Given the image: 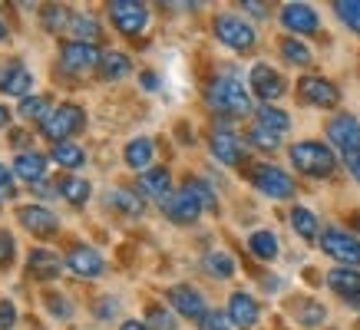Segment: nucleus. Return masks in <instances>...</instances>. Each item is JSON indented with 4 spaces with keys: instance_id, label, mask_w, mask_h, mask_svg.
Wrapping results in <instances>:
<instances>
[{
    "instance_id": "nucleus-1",
    "label": "nucleus",
    "mask_w": 360,
    "mask_h": 330,
    "mask_svg": "<svg viewBox=\"0 0 360 330\" xmlns=\"http://www.w3.org/2000/svg\"><path fill=\"white\" fill-rule=\"evenodd\" d=\"M205 99H208L212 110L225 112V116H245L248 110H255V106H251L248 89L241 86L238 77H229V73H225V77H215L212 83H208Z\"/></svg>"
},
{
    "instance_id": "nucleus-2",
    "label": "nucleus",
    "mask_w": 360,
    "mask_h": 330,
    "mask_svg": "<svg viewBox=\"0 0 360 330\" xmlns=\"http://www.w3.org/2000/svg\"><path fill=\"white\" fill-rule=\"evenodd\" d=\"M83 126H86V112L73 106V103H60L44 116L40 132L56 145V143H70V136H77Z\"/></svg>"
},
{
    "instance_id": "nucleus-3",
    "label": "nucleus",
    "mask_w": 360,
    "mask_h": 330,
    "mask_svg": "<svg viewBox=\"0 0 360 330\" xmlns=\"http://www.w3.org/2000/svg\"><path fill=\"white\" fill-rule=\"evenodd\" d=\"M291 162H295L297 172H304V176L311 178H328L330 172H334V165H338V159H334V152H330L324 143H295L291 145Z\"/></svg>"
},
{
    "instance_id": "nucleus-4",
    "label": "nucleus",
    "mask_w": 360,
    "mask_h": 330,
    "mask_svg": "<svg viewBox=\"0 0 360 330\" xmlns=\"http://www.w3.org/2000/svg\"><path fill=\"white\" fill-rule=\"evenodd\" d=\"M251 185L258 188L262 195L268 198H291L295 195V178L288 176L284 169H278V165L271 162H262V165H255V172H251Z\"/></svg>"
},
{
    "instance_id": "nucleus-5",
    "label": "nucleus",
    "mask_w": 360,
    "mask_h": 330,
    "mask_svg": "<svg viewBox=\"0 0 360 330\" xmlns=\"http://www.w3.org/2000/svg\"><path fill=\"white\" fill-rule=\"evenodd\" d=\"M321 248L340 261L344 268H357L360 264V238L350 235V231H340V228H324L321 231Z\"/></svg>"
},
{
    "instance_id": "nucleus-6",
    "label": "nucleus",
    "mask_w": 360,
    "mask_h": 330,
    "mask_svg": "<svg viewBox=\"0 0 360 330\" xmlns=\"http://www.w3.org/2000/svg\"><path fill=\"white\" fill-rule=\"evenodd\" d=\"M103 53L96 50V44H79V40H70V44L60 46V70H66L70 77H83L89 70H96Z\"/></svg>"
},
{
    "instance_id": "nucleus-7",
    "label": "nucleus",
    "mask_w": 360,
    "mask_h": 330,
    "mask_svg": "<svg viewBox=\"0 0 360 330\" xmlns=\"http://www.w3.org/2000/svg\"><path fill=\"white\" fill-rule=\"evenodd\" d=\"M215 37L231 50H251L255 46V27L241 20L238 13H219L215 17Z\"/></svg>"
},
{
    "instance_id": "nucleus-8",
    "label": "nucleus",
    "mask_w": 360,
    "mask_h": 330,
    "mask_svg": "<svg viewBox=\"0 0 360 330\" xmlns=\"http://www.w3.org/2000/svg\"><path fill=\"white\" fill-rule=\"evenodd\" d=\"M110 20L112 27L126 37H136V33L146 30V23H149V11H146V4H136V0H112L110 4Z\"/></svg>"
},
{
    "instance_id": "nucleus-9",
    "label": "nucleus",
    "mask_w": 360,
    "mask_h": 330,
    "mask_svg": "<svg viewBox=\"0 0 360 330\" xmlns=\"http://www.w3.org/2000/svg\"><path fill=\"white\" fill-rule=\"evenodd\" d=\"M328 139L334 149H340V152L347 155H360V122L354 119V116H347V112H338L334 119L328 122Z\"/></svg>"
},
{
    "instance_id": "nucleus-10",
    "label": "nucleus",
    "mask_w": 360,
    "mask_h": 330,
    "mask_svg": "<svg viewBox=\"0 0 360 330\" xmlns=\"http://www.w3.org/2000/svg\"><path fill=\"white\" fill-rule=\"evenodd\" d=\"M162 211H165V218L175 221V225H192L205 209H202V202L195 198V192L188 185H182L162 202Z\"/></svg>"
},
{
    "instance_id": "nucleus-11",
    "label": "nucleus",
    "mask_w": 360,
    "mask_h": 330,
    "mask_svg": "<svg viewBox=\"0 0 360 330\" xmlns=\"http://www.w3.org/2000/svg\"><path fill=\"white\" fill-rule=\"evenodd\" d=\"M248 83H251V93L262 99V103H268V106H271L274 99H281V96H284V89H288L284 77L278 73V70H274V66H268V63L251 66Z\"/></svg>"
},
{
    "instance_id": "nucleus-12",
    "label": "nucleus",
    "mask_w": 360,
    "mask_h": 330,
    "mask_svg": "<svg viewBox=\"0 0 360 330\" xmlns=\"http://www.w3.org/2000/svg\"><path fill=\"white\" fill-rule=\"evenodd\" d=\"M297 96H301V103H307V106L330 110V106H338L340 103V89L324 77H301V83H297Z\"/></svg>"
},
{
    "instance_id": "nucleus-13",
    "label": "nucleus",
    "mask_w": 360,
    "mask_h": 330,
    "mask_svg": "<svg viewBox=\"0 0 360 330\" xmlns=\"http://www.w3.org/2000/svg\"><path fill=\"white\" fill-rule=\"evenodd\" d=\"M30 86H33V73L20 60H4V63H0V93H4V96L27 99L30 96Z\"/></svg>"
},
{
    "instance_id": "nucleus-14",
    "label": "nucleus",
    "mask_w": 360,
    "mask_h": 330,
    "mask_svg": "<svg viewBox=\"0 0 360 330\" xmlns=\"http://www.w3.org/2000/svg\"><path fill=\"white\" fill-rule=\"evenodd\" d=\"M63 264L73 271L77 277H99L106 271V261H103V254L96 248H89V244H73L70 251H66Z\"/></svg>"
},
{
    "instance_id": "nucleus-15",
    "label": "nucleus",
    "mask_w": 360,
    "mask_h": 330,
    "mask_svg": "<svg viewBox=\"0 0 360 330\" xmlns=\"http://www.w3.org/2000/svg\"><path fill=\"white\" fill-rule=\"evenodd\" d=\"M17 218L37 238H50V235L60 231V218L50 209H44V205H23V209H17Z\"/></svg>"
},
{
    "instance_id": "nucleus-16",
    "label": "nucleus",
    "mask_w": 360,
    "mask_h": 330,
    "mask_svg": "<svg viewBox=\"0 0 360 330\" xmlns=\"http://www.w3.org/2000/svg\"><path fill=\"white\" fill-rule=\"evenodd\" d=\"M281 27L284 30H291V33L307 37V33H317L321 17H317V11L311 7V4H284L281 7Z\"/></svg>"
},
{
    "instance_id": "nucleus-17",
    "label": "nucleus",
    "mask_w": 360,
    "mask_h": 330,
    "mask_svg": "<svg viewBox=\"0 0 360 330\" xmlns=\"http://www.w3.org/2000/svg\"><path fill=\"white\" fill-rule=\"evenodd\" d=\"M208 145H212V155H215L219 162H225V165H238L241 155H245L238 132L229 129V126H215V129H212V139H208Z\"/></svg>"
},
{
    "instance_id": "nucleus-18",
    "label": "nucleus",
    "mask_w": 360,
    "mask_h": 330,
    "mask_svg": "<svg viewBox=\"0 0 360 330\" xmlns=\"http://www.w3.org/2000/svg\"><path fill=\"white\" fill-rule=\"evenodd\" d=\"M169 304H172L182 317H188V320H202L208 314V308H205V297L198 294L195 287H188V284H175L172 291H169Z\"/></svg>"
},
{
    "instance_id": "nucleus-19",
    "label": "nucleus",
    "mask_w": 360,
    "mask_h": 330,
    "mask_svg": "<svg viewBox=\"0 0 360 330\" xmlns=\"http://www.w3.org/2000/svg\"><path fill=\"white\" fill-rule=\"evenodd\" d=\"M258 317H262V308H258V301H255L248 291H235V294L229 297V320L235 327L248 330L258 324Z\"/></svg>"
},
{
    "instance_id": "nucleus-20",
    "label": "nucleus",
    "mask_w": 360,
    "mask_h": 330,
    "mask_svg": "<svg viewBox=\"0 0 360 330\" xmlns=\"http://www.w3.org/2000/svg\"><path fill=\"white\" fill-rule=\"evenodd\" d=\"M136 192H139L142 198H153V202H159V205H162L165 198L175 192L169 169H149V172H142V176H139V185H136Z\"/></svg>"
},
{
    "instance_id": "nucleus-21",
    "label": "nucleus",
    "mask_w": 360,
    "mask_h": 330,
    "mask_svg": "<svg viewBox=\"0 0 360 330\" xmlns=\"http://www.w3.org/2000/svg\"><path fill=\"white\" fill-rule=\"evenodd\" d=\"M66 264L56 251H46V248H33L30 258H27V275L37 277V281H53Z\"/></svg>"
},
{
    "instance_id": "nucleus-22",
    "label": "nucleus",
    "mask_w": 360,
    "mask_h": 330,
    "mask_svg": "<svg viewBox=\"0 0 360 330\" xmlns=\"http://www.w3.org/2000/svg\"><path fill=\"white\" fill-rule=\"evenodd\" d=\"M328 287L334 294H340L347 304L360 308V271L357 268H334L328 275Z\"/></svg>"
},
{
    "instance_id": "nucleus-23",
    "label": "nucleus",
    "mask_w": 360,
    "mask_h": 330,
    "mask_svg": "<svg viewBox=\"0 0 360 330\" xmlns=\"http://www.w3.org/2000/svg\"><path fill=\"white\" fill-rule=\"evenodd\" d=\"M122 159H126V165H129V169H136V172H149V169H153V159H155L153 139L136 136L132 143H126V149H122Z\"/></svg>"
},
{
    "instance_id": "nucleus-24",
    "label": "nucleus",
    "mask_w": 360,
    "mask_h": 330,
    "mask_svg": "<svg viewBox=\"0 0 360 330\" xmlns=\"http://www.w3.org/2000/svg\"><path fill=\"white\" fill-rule=\"evenodd\" d=\"M13 176L23 178V182H30V185H40L46 176V159L40 152H20L13 159Z\"/></svg>"
},
{
    "instance_id": "nucleus-25",
    "label": "nucleus",
    "mask_w": 360,
    "mask_h": 330,
    "mask_svg": "<svg viewBox=\"0 0 360 330\" xmlns=\"http://www.w3.org/2000/svg\"><path fill=\"white\" fill-rule=\"evenodd\" d=\"M106 205L116 209L120 215H129V218H139L142 209H146V202H142L139 192H136V188H122V185L106 192Z\"/></svg>"
},
{
    "instance_id": "nucleus-26",
    "label": "nucleus",
    "mask_w": 360,
    "mask_h": 330,
    "mask_svg": "<svg viewBox=\"0 0 360 330\" xmlns=\"http://www.w3.org/2000/svg\"><path fill=\"white\" fill-rule=\"evenodd\" d=\"M66 30H73V40L79 44H96L99 37H103V27L93 13H70V23H66Z\"/></svg>"
},
{
    "instance_id": "nucleus-27",
    "label": "nucleus",
    "mask_w": 360,
    "mask_h": 330,
    "mask_svg": "<svg viewBox=\"0 0 360 330\" xmlns=\"http://www.w3.org/2000/svg\"><path fill=\"white\" fill-rule=\"evenodd\" d=\"M291 314H295L297 324H304V327H321V324L328 320V310H324V304H317V301H311V297H301V301H295V304H291Z\"/></svg>"
},
{
    "instance_id": "nucleus-28",
    "label": "nucleus",
    "mask_w": 360,
    "mask_h": 330,
    "mask_svg": "<svg viewBox=\"0 0 360 330\" xmlns=\"http://www.w3.org/2000/svg\"><path fill=\"white\" fill-rule=\"evenodd\" d=\"M129 70H132L129 56L120 53V50H106V53H103V60H99V73H103L106 79H122V77H129Z\"/></svg>"
},
{
    "instance_id": "nucleus-29",
    "label": "nucleus",
    "mask_w": 360,
    "mask_h": 330,
    "mask_svg": "<svg viewBox=\"0 0 360 330\" xmlns=\"http://www.w3.org/2000/svg\"><path fill=\"white\" fill-rule=\"evenodd\" d=\"M56 192H60L70 205H86L89 182H86V178H77V176H63L60 182H56Z\"/></svg>"
},
{
    "instance_id": "nucleus-30",
    "label": "nucleus",
    "mask_w": 360,
    "mask_h": 330,
    "mask_svg": "<svg viewBox=\"0 0 360 330\" xmlns=\"http://www.w3.org/2000/svg\"><path fill=\"white\" fill-rule=\"evenodd\" d=\"M248 248H251V254L258 258V261H274L278 258V238H274V231H255L248 238Z\"/></svg>"
},
{
    "instance_id": "nucleus-31",
    "label": "nucleus",
    "mask_w": 360,
    "mask_h": 330,
    "mask_svg": "<svg viewBox=\"0 0 360 330\" xmlns=\"http://www.w3.org/2000/svg\"><path fill=\"white\" fill-rule=\"evenodd\" d=\"M291 228L304 238V242H314V238H321V228H317V215L311 209H291Z\"/></svg>"
},
{
    "instance_id": "nucleus-32",
    "label": "nucleus",
    "mask_w": 360,
    "mask_h": 330,
    "mask_svg": "<svg viewBox=\"0 0 360 330\" xmlns=\"http://www.w3.org/2000/svg\"><path fill=\"white\" fill-rule=\"evenodd\" d=\"M255 116H258V119H255V122H262L264 129L278 132V136H281V132H288V129H291V116H288V112H284V110H274V106H268V103H262V106L255 110Z\"/></svg>"
},
{
    "instance_id": "nucleus-33",
    "label": "nucleus",
    "mask_w": 360,
    "mask_h": 330,
    "mask_svg": "<svg viewBox=\"0 0 360 330\" xmlns=\"http://www.w3.org/2000/svg\"><path fill=\"white\" fill-rule=\"evenodd\" d=\"M50 159H53L56 165H63V169H79V165H86V152L73 143H56L53 149H50Z\"/></svg>"
},
{
    "instance_id": "nucleus-34",
    "label": "nucleus",
    "mask_w": 360,
    "mask_h": 330,
    "mask_svg": "<svg viewBox=\"0 0 360 330\" xmlns=\"http://www.w3.org/2000/svg\"><path fill=\"white\" fill-rule=\"evenodd\" d=\"M202 268H205L212 277H231L235 275V258H231L229 251H208L205 258H202Z\"/></svg>"
},
{
    "instance_id": "nucleus-35",
    "label": "nucleus",
    "mask_w": 360,
    "mask_h": 330,
    "mask_svg": "<svg viewBox=\"0 0 360 330\" xmlns=\"http://www.w3.org/2000/svg\"><path fill=\"white\" fill-rule=\"evenodd\" d=\"M17 112H20V119H27V122H44V116L50 112V99L46 96H27V99H20Z\"/></svg>"
},
{
    "instance_id": "nucleus-36",
    "label": "nucleus",
    "mask_w": 360,
    "mask_h": 330,
    "mask_svg": "<svg viewBox=\"0 0 360 330\" xmlns=\"http://www.w3.org/2000/svg\"><path fill=\"white\" fill-rule=\"evenodd\" d=\"M248 143L255 145V149H262V152H274V149L281 145V136L271 132V129H264L262 122H255V126L248 129Z\"/></svg>"
},
{
    "instance_id": "nucleus-37",
    "label": "nucleus",
    "mask_w": 360,
    "mask_h": 330,
    "mask_svg": "<svg viewBox=\"0 0 360 330\" xmlns=\"http://www.w3.org/2000/svg\"><path fill=\"white\" fill-rule=\"evenodd\" d=\"M281 56L288 60V63H295V66L311 63V50H307L301 40H295V37H284L281 40Z\"/></svg>"
},
{
    "instance_id": "nucleus-38",
    "label": "nucleus",
    "mask_w": 360,
    "mask_h": 330,
    "mask_svg": "<svg viewBox=\"0 0 360 330\" xmlns=\"http://www.w3.org/2000/svg\"><path fill=\"white\" fill-rule=\"evenodd\" d=\"M40 23H44V30H50V33L63 30V23H70V11L60 7V4H46L44 11H40Z\"/></svg>"
},
{
    "instance_id": "nucleus-39",
    "label": "nucleus",
    "mask_w": 360,
    "mask_h": 330,
    "mask_svg": "<svg viewBox=\"0 0 360 330\" xmlns=\"http://www.w3.org/2000/svg\"><path fill=\"white\" fill-rule=\"evenodd\" d=\"M186 185L192 188V192H195V198L202 202V209H205V211H215V209H219V198H215V188L208 185V182H202V178H188Z\"/></svg>"
},
{
    "instance_id": "nucleus-40",
    "label": "nucleus",
    "mask_w": 360,
    "mask_h": 330,
    "mask_svg": "<svg viewBox=\"0 0 360 330\" xmlns=\"http://www.w3.org/2000/svg\"><path fill=\"white\" fill-rule=\"evenodd\" d=\"M44 301H46V310H50L56 320H70V317H73V304H70V297H66V294H56V291H50Z\"/></svg>"
},
{
    "instance_id": "nucleus-41",
    "label": "nucleus",
    "mask_w": 360,
    "mask_h": 330,
    "mask_svg": "<svg viewBox=\"0 0 360 330\" xmlns=\"http://www.w3.org/2000/svg\"><path fill=\"white\" fill-rule=\"evenodd\" d=\"M146 317H149V327H153V330H179L175 317L165 308H159V304H153V308L146 310Z\"/></svg>"
},
{
    "instance_id": "nucleus-42",
    "label": "nucleus",
    "mask_w": 360,
    "mask_h": 330,
    "mask_svg": "<svg viewBox=\"0 0 360 330\" xmlns=\"http://www.w3.org/2000/svg\"><path fill=\"white\" fill-rule=\"evenodd\" d=\"M334 11H338V17H340L344 23H347L350 30H357V33H360V0H340Z\"/></svg>"
},
{
    "instance_id": "nucleus-43",
    "label": "nucleus",
    "mask_w": 360,
    "mask_h": 330,
    "mask_svg": "<svg viewBox=\"0 0 360 330\" xmlns=\"http://www.w3.org/2000/svg\"><path fill=\"white\" fill-rule=\"evenodd\" d=\"M13 254H17V242H13V235L0 228V271H4V268H11Z\"/></svg>"
},
{
    "instance_id": "nucleus-44",
    "label": "nucleus",
    "mask_w": 360,
    "mask_h": 330,
    "mask_svg": "<svg viewBox=\"0 0 360 330\" xmlns=\"http://www.w3.org/2000/svg\"><path fill=\"white\" fill-rule=\"evenodd\" d=\"M229 327H231V320L221 310H208L205 317L198 320V330H229Z\"/></svg>"
},
{
    "instance_id": "nucleus-45",
    "label": "nucleus",
    "mask_w": 360,
    "mask_h": 330,
    "mask_svg": "<svg viewBox=\"0 0 360 330\" xmlns=\"http://www.w3.org/2000/svg\"><path fill=\"white\" fill-rule=\"evenodd\" d=\"M17 324V308L13 301H0V330H11Z\"/></svg>"
},
{
    "instance_id": "nucleus-46",
    "label": "nucleus",
    "mask_w": 360,
    "mask_h": 330,
    "mask_svg": "<svg viewBox=\"0 0 360 330\" xmlns=\"http://www.w3.org/2000/svg\"><path fill=\"white\" fill-rule=\"evenodd\" d=\"M0 192H4V198H11L13 192H17V188H13V172L4 162H0Z\"/></svg>"
},
{
    "instance_id": "nucleus-47",
    "label": "nucleus",
    "mask_w": 360,
    "mask_h": 330,
    "mask_svg": "<svg viewBox=\"0 0 360 330\" xmlns=\"http://www.w3.org/2000/svg\"><path fill=\"white\" fill-rule=\"evenodd\" d=\"M139 79H142V89H149V93H153V89H159V77H155L153 70H146Z\"/></svg>"
},
{
    "instance_id": "nucleus-48",
    "label": "nucleus",
    "mask_w": 360,
    "mask_h": 330,
    "mask_svg": "<svg viewBox=\"0 0 360 330\" xmlns=\"http://www.w3.org/2000/svg\"><path fill=\"white\" fill-rule=\"evenodd\" d=\"M11 143L17 145V149H23V145L30 143V136H27V132H23V129H13V132H11ZM23 152H27V149H23Z\"/></svg>"
},
{
    "instance_id": "nucleus-49",
    "label": "nucleus",
    "mask_w": 360,
    "mask_h": 330,
    "mask_svg": "<svg viewBox=\"0 0 360 330\" xmlns=\"http://www.w3.org/2000/svg\"><path fill=\"white\" fill-rule=\"evenodd\" d=\"M96 314H99V317H106V314H116V301H99V304H96Z\"/></svg>"
},
{
    "instance_id": "nucleus-50",
    "label": "nucleus",
    "mask_w": 360,
    "mask_h": 330,
    "mask_svg": "<svg viewBox=\"0 0 360 330\" xmlns=\"http://www.w3.org/2000/svg\"><path fill=\"white\" fill-rule=\"evenodd\" d=\"M33 192H37L40 198H50V195H56V185H50V182H40V185L33 188Z\"/></svg>"
},
{
    "instance_id": "nucleus-51",
    "label": "nucleus",
    "mask_w": 360,
    "mask_h": 330,
    "mask_svg": "<svg viewBox=\"0 0 360 330\" xmlns=\"http://www.w3.org/2000/svg\"><path fill=\"white\" fill-rule=\"evenodd\" d=\"M120 330H149V324L146 320H122Z\"/></svg>"
},
{
    "instance_id": "nucleus-52",
    "label": "nucleus",
    "mask_w": 360,
    "mask_h": 330,
    "mask_svg": "<svg viewBox=\"0 0 360 330\" xmlns=\"http://www.w3.org/2000/svg\"><path fill=\"white\" fill-rule=\"evenodd\" d=\"M241 7H245V11H251L255 17H268V11H264L262 4H255V0H248V4H241Z\"/></svg>"
},
{
    "instance_id": "nucleus-53",
    "label": "nucleus",
    "mask_w": 360,
    "mask_h": 330,
    "mask_svg": "<svg viewBox=\"0 0 360 330\" xmlns=\"http://www.w3.org/2000/svg\"><path fill=\"white\" fill-rule=\"evenodd\" d=\"M347 169H350V176L360 182V155H350V159H347Z\"/></svg>"
},
{
    "instance_id": "nucleus-54",
    "label": "nucleus",
    "mask_w": 360,
    "mask_h": 330,
    "mask_svg": "<svg viewBox=\"0 0 360 330\" xmlns=\"http://www.w3.org/2000/svg\"><path fill=\"white\" fill-rule=\"evenodd\" d=\"M7 122H11V112H7V110H4V106H0V129H4Z\"/></svg>"
},
{
    "instance_id": "nucleus-55",
    "label": "nucleus",
    "mask_w": 360,
    "mask_h": 330,
    "mask_svg": "<svg viewBox=\"0 0 360 330\" xmlns=\"http://www.w3.org/2000/svg\"><path fill=\"white\" fill-rule=\"evenodd\" d=\"M7 37V20H4V13H0V40Z\"/></svg>"
},
{
    "instance_id": "nucleus-56",
    "label": "nucleus",
    "mask_w": 360,
    "mask_h": 330,
    "mask_svg": "<svg viewBox=\"0 0 360 330\" xmlns=\"http://www.w3.org/2000/svg\"><path fill=\"white\" fill-rule=\"evenodd\" d=\"M0 202H4V192H0Z\"/></svg>"
},
{
    "instance_id": "nucleus-57",
    "label": "nucleus",
    "mask_w": 360,
    "mask_h": 330,
    "mask_svg": "<svg viewBox=\"0 0 360 330\" xmlns=\"http://www.w3.org/2000/svg\"><path fill=\"white\" fill-rule=\"evenodd\" d=\"M357 228H360V218H357Z\"/></svg>"
}]
</instances>
